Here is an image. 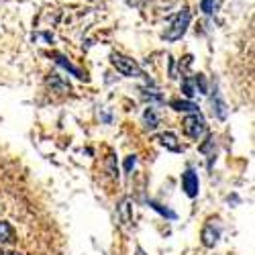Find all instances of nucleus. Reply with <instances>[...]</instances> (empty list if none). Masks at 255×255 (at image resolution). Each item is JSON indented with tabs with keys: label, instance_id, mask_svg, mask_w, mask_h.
I'll return each mask as SVG.
<instances>
[{
	"label": "nucleus",
	"instance_id": "f3484780",
	"mask_svg": "<svg viewBox=\"0 0 255 255\" xmlns=\"http://www.w3.org/2000/svg\"><path fill=\"white\" fill-rule=\"evenodd\" d=\"M200 8L204 14H210L212 10H215V0H202L200 2Z\"/></svg>",
	"mask_w": 255,
	"mask_h": 255
},
{
	"label": "nucleus",
	"instance_id": "6ab92c4d",
	"mask_svg": "<svg viewBox=\"0 0 255 255\" xmlns=\"http://www.w3.org/2000/svg\"><path fill=\"white\" fill-rule=\"evenodd\" d=\"M109 172H111V176H119L117 174V167H115V157L113 155L109 157Z\"/></svg>",
	"mask_w": 255,
	"mask_h": 255
},
{
	"label": "nucleus",
	"instance_id": "2eb2a0df",
	"mask_svg": "<svg viewBox=\"0 0 255 255\" xmlns=\"http://www.w3.org/2000/svg\"><path fill=\"white\" fill-rule=\"evenodd\" d=\"M182 92H184L186 98H192V96L196 94V90H194V86H192V80H184V84H182Z\"/></svg>",
	"mask_w": 255,
	"mask_h": 255
},
{
	"label": "nucleus",
	"instance_id": "6e6552de",
	"mask_svg": "<svg viewBox=\"0 0 255 255\" xmlns=\"http://www.w3.org/2000/svg\"><path fill=\"white\" fill-rule=\"evenodd\" d=\"M47 86H49L53 92H70V84L63 82L57 74H51V76L47 78Z\"/></svg>",
	"mask_w": 255,
	"mask_h": 255
},
{
	"label": "nucleus",
	"instance_id": "f03ea898",
	"mask_svg": "<svg viewBox=\"0 0 255 255\" xmlns=\"http://www.w3.org/2000/svg\"><path fill=\"white\" fill-rule=\"evenodd\" d=\"M111 63L117 68V72H121L123 76L127 78H143V70L139 68V63L131 57H127V55H121V53H113L111 55Z\"/></svg>",
	"mask_w": 255,
	"mask_h": 255
},
{
	"label": "nucleus",
	"instance_id": "0eeeda50",
	"mask_svg": "<svg viewBox=\"0 0 255 255\" xmlns=\"http://www.w3.org/2000/svg\"><path fill=\"white\" fill-rule=\"evenodd\" d=\"M159 141H161V145L165 147V149H169V151H174V153L182 151V147L178 143V137L174 133H161L159 135Z\"/></svg>",
	"mask_w": 255,
	"mask_h": 255
},
{
	"label": "nucleus",
	"instance_id": "dca6fc26",
	"mask_svg": "<svg viewBox=\"0 0 255 255\" xmlns=\"http://www.w3.org/2000/svg\"><path fill=\"white\" fill-rule=\"evenodd\" d=\"M149 204H151V208H155V210L159 212V215H163V217H167V219H176L174 212H172V210H167V208H163L161 204H157V202H149Z\"/></svg>",
	"mask_w": 255,
	"mask_h": 255
},
{
	"label": "nucleus",
	"instance_id": "39448f33",
	"mask_svg": "<svg viewBox=\"0 0 255 255\" xmlns=\"http://www.w3.org/2000/svg\"><path fill=\"white\" fill-rule=\"evenodd\" d=\"M219 237H221L219 229H215L212 225H206V227L202 229V235H200V239H202L204 247H215V245L219 243Z\"/></svg>",
	"mask_w": 255,
	"mask_h": 255
},
{
	"label": "nucleus",
	"instance_id": "423d86ee",
	"mask_svg": "<svg viewBox=\"0 0 255 255\" xmlns=\"http://www.w3.org/2000/svg\"><path fill=\"white\" fill-rule=\"evenodd\" d=\"M119 217H121V221L125 223V225H131L133 223V212H131V200L129 198H123L121 202H119Z\"/></svg>",
	"mask_w": 255,
	"mask_h": 255
},
{
	"label": "nucleus",
	"instance_id": "9d476101",
	"mask_svg": "<svg viewBox=\"0 0 255 255\" xmlns=\"http://www.w3.org/2000/svg\"><path fill=\"white\" fill-rule=\"evenodd\" d=\"M172 109L174 111H180V113H198V106L190 100H172Z\"/></svg>",
	"mask_w": 255,
	"mask_h": 255
},
{
	"label": "nucleus",
	"instance_id": "4468645a",
	"mask_svg": "<svg viewBox=\"0 0 255 255\" xmlns=\"http://www.w3.org/2000/svg\"><path fill=\"white\" fill-rule=\"evenodd\" d=\"M192 82L196 84V88H198V92H200V94H206V92H208V82H206V78H204L202 74H198Z\"/></svg>",
	"mask_w": 255,
	"mask_h": 255
},
{
	"label": "nucleus",
	"instance_id": "7ed1b4c3",
	"mask_svg": "<svg viewBox=\"0 0 255 255\" xmlns=\"http://www.w3.org/2000/svg\"><path fill=\"white\" fill-rule=\"evenodd\" d=\"M182 125H184V133L188 137H192V139H200V135L206 131V123H204L200 113H194V115L186 117Z\"/></svg>",
	"mask_w": 255,
	"mask_h": 255
},
{
	"label": "nucleus",
	"instance_id": "f8f14e48",
	"mask_svg": "<svg viewBox=\"0 0 255 255\" xmlns=\"http://www.w3.org/2000/svg\"><path fill=\"white\" fill-rule=\"evenodd\" d=\"M14 239V231L6 221H0V243H10Z\"/></svg>",
	"mask_w": 255,
	"mask_h": 255
},
{
	"label": "nucleus",
	"instance_id": "20e7f679",
	"mask_svg": "<svg viewBox=\"0 0 255 255\" xmlns=\"http://www.w3.org/2000/svg\"><path fill=\"white\" fill-rule=\"evenodd\" d=\"M198 188H200V182H198V176L192 172V169H186L182 174V190L186 192L188 198H196L198 196Z\"/></svg>",
	"mask_w": 255,
	"mask_h": 255
},
{
	"label": "nucleus",
	"instance_id": "1a4fd4ad",
	"mask_svg": "<svg viewBox=\"0 0 255 255\" xmlns=\"http://www.w3.org/2000/svg\"><path fill=\"white\" fill-rule=\"evenodd\" d=\"M55 61L59 63V66H63V68H66V70H70L78 80H88V76H86V72H82V70H78V68H74L72 66V63L66 59V57H63V55H55Z\"/></svg>",
	"mask_w": 255,
	"mask_h": 255
},
{
	"label": "nucleus",
	"instance_id": "9b49d317",
	"mask_svg": "<svg viewBox=\"0 0 255 255\" xmlns=\"http://www.w3.org/2000/svg\"><path fill=\"white\" fill-rule=\"evenodd\" d=\"M143 123H145V129H149V131L157 129V125H159V117L155 115V111L151 109V106L143 113Z\"/></svg>",
	"mask_w": 255,
	"mask_h": 255
},
{
	"label": "nucleus",
	"instance_id": "f257e3e1",
	"mask_svg": "<svg viewBox=\"0 0 255 255\" xmlns=\"http://www.w3.org/2000/svg\"><path fill=\"white\" fill-rule=\"evenodd\" d=\"M188 25H190V10L188 8H182L174 16L172 23H169V27L165 29L163 39L165 41H178V39H182L184 33H186V29H188Z\"/></svg>",
	"mask_w": 255,
	"mask_h": 255
},
{
	"label": "nucleus",
	"instance_id": "aec40b11",
	"mask_svg": "<svg viewBox=\"0 0 255 255\" xmlns=\"http://www.w3.org/2000/svg\"><path fill=\"white\" fill-rule=\"evenodd\" d=\"M0 255H18V253H14V251H6V253H0Z\"/></svg>",
	"mask_w": 255,
	"mask_h": 255
},
{
	"label": "nucleus",
	"instance_id": "ddd939ff",
	"mask_svg": "<svg viewBox=\"0 0 255 255\" xmlns=\"http://www.w3.org/2000/svg\"><path fill=\"white\" fill-rule=\"evenodd\" d=\"M212 106H215V113H217V117L223 121V119H227V104L223 102V98L217 94L215 98H212Z\"/></svg>",
	"mask_w": 255,
	"mask_h": 255
},
{
	"label": "nucleus",
	"instance_id": "a211bd4d",
	"mask_svg": "<svg viewBox=\"0 0 255 255\" xmlns=\"http://www.w3.org/2000/svg\"><path fill=\"white\" fill-rule=\"evenodd\" d=\"M135 163H137V157L129 155V157H127V163H125V169H127V172H131V169L135 167Z\"/></svg>",
	"mask_w": 255,
	"mask_h": 255
}]
</instances>
